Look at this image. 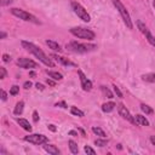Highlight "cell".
Here are the masks:
<instances>
[{
	"label": "cell",
	"instance_id": "6da1fadb",
	"mask_svg": "<svg viewBox=\"0 0 155 155\" xmlns=\"http://www.w3.org/2000/svg\"><path fill=\"white\" fill-rule=\"evenodd\" d=\"M21 44H22V46H23L27 51H29V52L33 53L36 58H39V61L42 62L45 65H47V67H53V65H54V63L42 52V50L39 48L38 46H35L33 42H29V41H24V40H23Z\"/></svg>",
	"mask_w": 155,
	"mask_h": 155
},
{
	"label": "cell",
	"instance_id": "7a4b0ae2",
	"mask_svg": "<svg viewBox=\"0 0 155 155\" xmlns=\"http://www.w3.org/2000/svg\"><path fill=\"white\" fill-rule=\"evenodd\" d=\"M113 4H114V6L116 7V10L119 11V13L121 15V18H122L124 23L126 24V27H127L128 29H132V28H133V23H132V19H131V17H130V13H128V11L126 10V7L124 6V4H122L120 0H113Z\"/></svg>",
	"mask_w": 155,
	"mask_h": 155
},
{
	"label": "cell",
	"instance_id": "3957f363",
	"mask_svg": "<svg viewBox=\"0 0 155 155\" xmlns=\"http://www.w3.org/2000/svg\"><path fill=\"white\" fill-rule=\"evenodd\" d=\"M97 46L92 45V44H80L78 41H71L69 42V45H67V48H69L73 52H78V53H85V52H90L93 51Z\"/></svg>",
	"mask_w": 155,
	"mask_h": 155
},
{
	"label": "cell",
	"instance_id": "277c9868",
	"mask_svg": "<svg viewBox=\"0 0 155 155\" xmlns=\"http://www.w3.org/2000/svg\"><path fill=\"white\" fill-rule=\"evenodd\" d=\"M70 33L79 38V39H85V40H93L94 39V33L87 28H82V27H74L70 29Z\"/></svg>",
	"mask_w": 155,
	"mask_h": 155
},
{
	"label": "cell",
	"instance_id": "5b68a950",
	"mask_svg": "<svg viewBox=\"0 0 155 155\" xmlns=\"http://www.w3.org/2000/svg\"><path fill=\"white\" fill-rule=\"evenodd\" d=\"M11 13H12L13 16L18 17L19 19H23V21H27V22H31V23H35V24H39V23H40L35 16H33L31 13H29V12L22 10V8H16V7H13V8H11Z\"/></svg>",
	"mask_w": 155,
	"mask_h": 155
},
{
	"label": "cell",
	"instance_id": "8992f818",
	"mask_svg": "<svg viewBox=\"0 0 155 155\" xmlns=\"http://www.w3.org/2000/svg\"><path fill=\"white\" fill-rule=\"evenodd\" d=\"M71 8H73L74 13H75L80 19H82L84 22H90V21H91V17H90L87 10H86L81 4H79V2H76V1H71Z\"/></svg>",
	"mask_w": 155,
	"mask_h": 155
},
{
	"label": "cell",
	"instance_id": "52a82bcc",
	"mask_svg": "<svg viewBox=\"0 0 155 155\" xmlns=\"http://www.w3.org/2000/svg\"><path fill=\"white\" fill-rule=\"evenodd\" d=\"M24 140H25V142H29V143H33V144H36V145H40V144L47 143V142H48V138H47L46 136H44V134L33 133V134L25 136V137H24Z\"/></svg>",
	"mask_w": 155,
	"mask_h": 155
},
{
	"label": "cell",
	"instance_id": "ba28073f",
	"mask_svg": "<svg viewBox=\"0 0 155 155\" xmlns=\"http://www.w3.org/2000/svg\"><path fill=\"white\" fill-rule=\"evenodd\" d=\"M117 111H119V114H120V116H122L125 120H127V121H130L131 124H136L134 122V117L131 115V113L128 111V109L122 104V103H120V104H117Z\"/></svg>",
	"mask_w": 155,
	"mask_h": 155
},
{
	"label": "cell",
	"instance_id": "9c48e42d",
	"mask_svg": "<svg viewBox=\"0 0 155 155\" xmlns=\"http://www.w3.org/2000/svg\"><path fill=\"white\" fill-rule=\"evenodd\" d=\"M17 65H18V67H21V68H24V69H29V68H38V63H36V62H34L33 59L25 58V57L18 58V59H17Z\"/></svg>",
	"mask_w": 155,
	"mask_h": 155
},
{
	"label": "cell",
	"instance_id": "30bf717a",
	"mask_svg": "<svg viewBox=\"0 0 155 155\" xmlns=\"http://www.w3.org/2000/svg\"><path fill=\"white\" fill-rule=\"evenodd\" d=\"M78 75H79V78H80V82H81V87H82V90L84 91H91L92 90V81L91 80H88L86 76H85V74L79 69L78 70Z\"/></svg>",
	"mask_w": 155,
	"mask_h": 155
},
{
	"label": "cell",
	"instance_id": "8fae6325",
	"mask_svg": "<svg viewBox=\"0 0 155 155\" xmlns=\"http://www.w3.org/2000/svg\"><path fill=\"white\" fill-rule=\"evenodd\" d=\"M133 117H134V122L137 125H139V126H149V121L145 119V116H143L140 114H137Z\"/></svg>",
	"mask_w": 155,
	"mask_h": 155
},
{
	"label": "cell",
	"instance_id": "7c38bea8",
	"mask_svg": "<svg viewBox=\"0 0 155 155\" xmlns=\"http://www.w3.org/2000/svg\"><path fill=\"white\" fill-rule=\"evenodd\" d=\"M44 149L48 153V154H51V155H58L61 151H59V149L56 147V145H53V144H46V145H44Z\"/></svg>",
	"mask_w": 155,
	"mask_h": 155
},
{
	"label": "cell",
	"instance_id": "4fadbf2b",
	"mask_svg": "<svg viewBox=\"0 0 155 155\" xmlns=\"http://www.w3.org/2000/svg\"><path fill=\"white\" fill-rule=\"evenodd\" d=\"M52 57L57 61V62H59V63H62L63 65H73V67H75V64L73 63V62H70L68 58H64V57H61V56H58V54H52Z\"/></svg>",
	"mask_w": 155,
	"mask_h": 155
},
{
	"label": "cell",
	"instance_id": "5bb4252c",
	"mask_svg": "<svg viewBox=\"0 0 155 155\" xmlns=\"http://www.w3.org/2000/svg\"><path fill=\"white\" fill-rule=\"evenodd\" d=\"M45 42H46V45H47L51 50H53V51H58V52L62 51V48H61V46H59L58 42H56V41H53V40H48V39H47Z\"/></svg>",
	"mask_w": 155,
	"mask_h": 155
},
{
	"label": "cell",
	"instance_id": "9a60e30c",
	"mask_svg": "<svg viewBox=\"0 0 155 155\" xmlns=\"http://www.w3.org/2000/svg\"><path fill=\"white\" fill-rule=\"evenodd\" d=\"M17 122L19 124V126L23 128V130H25V131H31V125L29 124V121L28 120H25V119H18L17 120Z\"/></svg>",
	"mask_w": 155,
	"mask_h": 155
},
{
	"label": "cell",
	"instance_id": "2e32d148",
	"mask_svg": "<svg viewBox=\"0 0 155 155\" xmlns=\"http://www.w3.org/2000/svg\"><path fill=\"white\" fill-rule=\"evenodd\" d=\"M115 107H116V104L114 102H108V103H104L102 105V110L104 113H110V111H113L115 109Z\"/></svg>",
	"mask_w": 155,
	"mask_h": 155
},
{
	"label": "cell",
	"instance_id": "e0dca14e",
	"mask_svg": "<svg viewBox=\"0 0 155 155\" xmlns=\"http://www.w3.org/2000/svg\"><path fill=\"white\" fill-rule=\"evenodd\" d=\"M23 109H24V102L19 101V102H17V104H16V107L13 109V114L15 115H21L23 113Z\"/></svg>",
	"mask_w": 155,
	"mask_h": 155
},
{
	"label": "cell",
	"instance_id": "ac0fdd59",
	"mask_svg": "<svg viewBox=\"0 0 155 155\" xmlns=\"http://www.w3.org/2000/svg\"><path fill=\"white\" fill-rule=\"evenodd\" d=\"M46 73L48 74V76H50L51 79H53V80H56V81H59V80H62V79H63V75H62L61 73H58V71H52V70H47Z\"/></svg>",
	"mask_w": 155,
	"mask_h": 155
},
{
	"label": "cell",
	"instance_id": "d6986e66",
	"mask_svg": "<svg viewBox=\"0 0 155 155\" xmlns=\"http://www.w3.org/2000/svg\"><path fill=\"white\" fill-rule=\"evenodd\" d=\"M142 79L147 82H155V73H148L142 75Z\"/></svg>",
	"mask_w": 155,
	"mask_h": 155
},
{
	"label": "cell",
	"instance_id": "ffe728a7",
	"mask_svg": "<svg viewBox=\"0 0 155 155\" xmlns=\"http://www.w3.org/2000/svg\"><path fill=\"white\" fill-rule=\"evenodd\" d=\"M137 27H138L139 31H140L142 34H144V35H145V34L149 31V29L147 28V25H145V24H144L142 21H137Z\"/></svg>",
	"mask_w": 155,
	"mask_h": 155
},
{
	"label": "cell",
	"instance_id": "44dd1931",
	"mask_svg": "<svg viewBox=\"0 0 155 155\" xmlns=\"http://www.w3.org/2000/svg\"><path fill=\"white\" fill-rule=\"evenodd\" d=\"M92 132H93L94 134L102 137V138H105V136H107V133H105L101 127H96V126H93V127H92Z\"/></svg>",
	"mask_w": 155,
	"mask_h": 155
},
{
	"label": "cell",
	"instance_id": "7402d4cb",
	"mask_svg": "<svg viewBox=\"0 0 155 155\" xmlns=\"http://www.w3.org/2000/svg\"><path fill=\"white\" fill-rule=\"evenodd\" d=\"M68 144H69V149H70V151L73 153V154H78L79 153V147H78V144L74 142V140H69L68 142Z\"/></svg>",
	"mask_w": 155,
	"mask_h": 155
},
{
	"label": "cell",
	"instance_id": "603a6c76",
	"mask_svg": "<svg viewBox=\"0 0 155 155\" xmlns=\"http://www.w3.org/2000/svg\"><path fill=\"white\" fill-rule=\"evenodd\" d=\"M70 113H71L73 115H75V116H79V117H82V116L85 115L84 111L80 110V109L76 108V107H71V108H70Z\"/></svg>",
	"mask_w": 155,
	"mask_h": 155
},
{
	"label": "cell",
	"instance_id": "cb8c5ba5",
	"mask_svg": "<svg viewBox=\"0 0 155 155\" xmlns=\"http://www.w3.org/2000/svg\"><path fill=\"white\" fill-rule=\"evenodd\" d=\"M101 90H102L103 94H104V96H107L108 98H114V96H113L111 91H110L108 87H105V86H101Z\"/></svg>",
	"mask_w": 155,
	"mask_h": 155
},
{
	"label": "cell",
	"instance_id": "d4e9b609",
	"mask_svg": "<svg viewBox=\"0 0 155 155\" xmlns=\"http://www.w3.org/2000/svg\"><path fill=\"white\" fill-rule=\"evenodd\" d=\"M140 109H142V111L145 113V114H153V113H154L153 108H150V107L147 105V104H140Z\"/></svg>",
	"mask_w": 155,
	"mask_h": 155
},
{
	"label": "cell",
	"instance_id": "484cf974",
	"mask_svg": "<svg viewBox=\"0 0 155 155\" xmlns=\"http://www.w3.org/2000/svg\"><path fill=\"white\" fill-rule=\"evenodd\" d=\"M145 38H147L148 42H149L151 46H154V47H155V38L151 35V33H150V31H148V33L145 34Z\"/></svg>",
	"mask_w": 155,
	"mask_h": 155
},
{
	"label": "cell",
	"instance_id": "4316f807",
	"mask_svg": "<svg viewBox=\"0 0 155 155\" xmlns=\"http://www.w3.org/2000/svg\"><path fill=\"white\" fill-rule=\"evenodd\" d=\"M18 92H19V86H17V85H13L10 88V94L11 96H16V94H18Z\"/></svg>",
	"mask_w": 155,
	"mask_h": 155
},
{
	"label": "cell",
	"instance_id": "83f0119b",
	"mask_svg": "<svg viewBox=\"0 0 155 155\" xmlns=\"http://www.w3.org/2000/svg\"><path fill=\"white\" fill-rule=\"evenodd\" d=\"M94 144L98 145V147H105L108 144V140H105V139H96Z\"/></svg>",
	"mask_w": 155,
	"mask_h": 155
},
{
	"label": "cell",
	"instance_id": "f1b7e54d",
	"mask_svg": "<svg viewBox=\"0 0 155 155\" xmlns=\"http://www.w3.org/2000/svg\"><path fill=\"white\" fill-rule=\"evenodd\" d=\"M84 150H85L86 154H91V155H94V154H96V150L92 149V148L88 147V145H85V147H84Z\"/></svg>",
	"mask_w": 155,
	"mask_h": 155
},
{
	"label": "cell",
	"instance_id": "f546056e",
	"mask_svg": "<svg viewBox=\"0 0 155 155\" xmlns=\"http://www.w3.org/2000/svg\"><path fill=\"white\" fill-rule=\"evenodd\" d=\"M113 87H114V92L116 93V96H117L119 98H122V92L120 91V88H119V87H117L116 85H114Z\"/></svg>",
	"mask_w": 155,
	"mask_h": 155
},
{
	"label": "cell",
	"instance_id": "4dcf8cb0",
	"mask_svg": "<svg viewBox=\"0 0 155 155\" xmlns=\"http://www.w3.org/2000/svg\"><path fill=\"white\" fill-rule=\"evenodd\" d=\"M6 75H7L6 69H5L4 67H1V68H0V79H5V78H6Z\"/></svg>",
	"mask_w": 155,
	"mask_h": 155
},
{
	"label": "cell",
	"instance_id": "1f68e13d",
	"mask_svg": "<svg viewBox=\"0 0 155 155\" xmlns=\"http://www.w3.org/2000/svg\"><path fill=\"white\" fill-rule=\"evenodd\" d=\"M54 105H56V107H61V108H68V107H67V103H65L64 101H62V102H57Z\"/></svg>",
	"mask_w": 155,
	"mask_h": 155
},
{
	"label": "cell",
	"instance_id": "d6a6232c",
	"mask_svg": "<svg viewBox=\"0 0 155 155\" xmlns=\"http://www.w3.org/2000/svg\"><path fill=\"white\" fill-rule=\"evenodd\" d=\"M33 120H34V122H38L39 121V114H38L36 110L33 111Z\"/></svg>",
	"mask_w": 155,
	"mask_h": 155
},
{
	"label": "cell",
	"instance_id": "836d02e7",
	"mask_svg": "<svg viewBox=\"0 0 155 155\" xmlns=\"http://www.w3.org/2000/svg\"><path fill=\"white\" fill-rule=\"evenodd\" d=\"M2 61H4L5 63H8V62L11 61V57H10L8 54H6V53H5V54H2Z\"/></svg>",
	"mask_w": 155,
	"mask_h": 155
},
{
	"label": "cell",
	"instance_id": "e575fe53",
	"mask_svg": "<svg viewBox=\"0 0 155 155\" xmlns=\"http://www.w3.org/2000/svg\"><path fill=\"white\" fill-rule=\"evenodd\" d=\"M23 87H24L25 90H28V88H30V87H31V82H30V81H25V82L23 84Z\"/></svg>",
	"mask_w": 155,
	"mask_h": 155
},
{
	"label": "cell",
	"instance_id": "d590c367",
	"mask_svg": "<svg viewBox=\"0 0 155 155\" xmlns=\"http://www.w3.org/2000/svg\"><path fill=\"white\" fill-rule=\"evenodd\" d=\"M1 99H2L4 102H5L6 99H7V93H6V92H5L4 90H1Z\"/></svg>",
	"mask_w": 155,
	"mask_h": 155
},
{
	"label": "cell",
	"instance_id": "8d00e7d4",
	"mask_svg": "<svg viewBox=\"0 0 155 155\" xmlns=\"http://www.w3.org/2000/svg\"><path fill=\"white\" fill-rule=\"evenodd\" d=\"M35 86H36V88H38V90H40V91H44V90H45V87H44V85H42V84L36 82V84H35Z\"/></svg>",
	"mask_w": 155,
	"mask_h": 155
},
{
	"label": "cell",
	"instance_id": "74e56055",
	"mask_svg": "<svg viewBox=\"0 0 155 155\" xmlns=\"http://www.w3.org/2000/svg\"><path fill=\"white\" fill-rule=\"evenodd\" d=\"M47 127H48V130H50V131H52V132H56V131H57V128L54 127V125H48Z\"/></svg>",
	"mask_w": 155,
	"mask_h": 155
},
{
	"label": "cell",
	"instance_id": "f35d334b",
	"mask_svg": "<svg viewBox=\"0 0 155 155\" xmlns=\"http://www.w3.org/2000/svg\"><path fill=\"white\" fill-rule=\"evenodd\" d=\"M46 82H47L50 86H54V85H56V82H54V81H52L51 79H47V80H46Z\"/></svg>",
	"mask_w": 155,
	"mask_h": 155
},
{
	"label": "cell",
	"instance_id": "ab89813d",
	"mask_svg": "<svg viewBox=\"0 0 155 155\" xmlns=\"http://www.w3.org/2000/svg\"><path fill=\"white\" fill-rule=\"evenodd\" d=\"M69 136H78V132L76 131H74V130H71V131H69V133H68Z\"/></svg>",
	"mask_w": 155,
	"mask_h": 155
},
{
	"label": "cell",
	"instance_id": "60d3db41",
	"mask_svg": "<svg viewBox=\"0 0 155 155\" xmlns=\"http://www.w3.org/2000/svg\"><path fill=\"white\" fill-rule=\"evenodd\" d=\"M150 142H151V144L155 145V136H150Z\"/></svg>",
	"mask_w": 155,
	"mask_h": 155
},
{
	"label": "cell",
	"instance_id": "b9f144b4",
	"mask_svg": "<svg viewBox=\"0 0 155 155\" xmlns=\"http://www.w3.org/2000/svg\"><path fill=\"white\" fill-rule=\"evenodd\" d=\"M0 38H1V39H5V38H6V33L1 31V34H0Z\"/></svg>",
	"mask_w": 155,
	"mask_h": 155
},
{
	"label": "cell",
	"instance_id": "7bdbcfd3",
	"mask_svg": "<svg viewBox=\"0 0 155 155\" xmlns=\"http://www.w3.org/2000/svg\"><path fill=\"white\" fill-rule=\"evenodd\" d=\"M29 74H30V76H35V73H34V71H30Z\"/></svg>",
	"mask_w": 155,
	"mask_h": 155
},
{
	"label": "cell",
	"instance_id": "ee69618b",
	"mask_svg": "<svg viewBox=\"0 0 155 155\" xmlns=\"http://www.w3.org/2000/svg\"><path fill=\"white\" fill-rule=\"evenodd\" d=\"M153 6H154V8H155V0L153 1Z\"/></svg>",
	"mask_w": 155,
	"mask_h": 155
}]
</instances>
